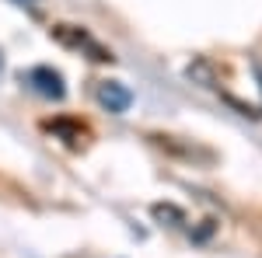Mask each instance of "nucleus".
Here are the masks:
<instances>
[{"label": "nucleus", "mask_w": 262, "mask_h": 258, "mask_svg": "<svg viewBox=\"0 0 262 258\" xmlns=\"http://www.w3.org/2000/svg\"><path fill=\"white\" fill-rule=\"evenodd\" d=\"M21 80H25L35 95H42L46 101H63V95H67L63 74L53 70V66H32L28 74H21Z\"/></svg>", "instance_id": "1"}, {"label": "nucleus", "mask_w": 262, "mask_h": 258, "mask_svg": "<svg viewBox=\"0 0 262 258\" xmlns=\"http://www.w3.org/2000/svg\"><path fill=\"white\" fill-rule=\"evenodd\" d=\"M98 101L108 108V112H116V115H122L129 105H133V95L122 87L119 80H101L98 84Z\"/></svg>", "instance_id": "2"}, {"label": "nucleus", "mask_w": 262, "mask_h": 258, "mask_svg": "<svg viewBox=\"0 0 262 258\" xmlns=\"http://www.w3.org/2000/svg\"><path fill=\"white\" fill-rule=\"evenodd\" d=\"M46 129H53V133H60L67 143H77L84 133V126H77V122H67V119H56V122H46Z\"/></svg>", "instance_id": "3"}, {"label": "nucleus", "mask_w": 262, "mask_h": 258, "mask_svg": "<svg viewBox=\"0 0 262 258\" xmlns=\"http://www.w3.org/2000/svg\"><path fill=\"white\" fill-rule=\"evenodd\" d=\"M154 217H158V220H175V223H182V220H185L179 206H164V202H158V206H154Z\"/></svg>", "instance_id": "4"}]
</instances>
